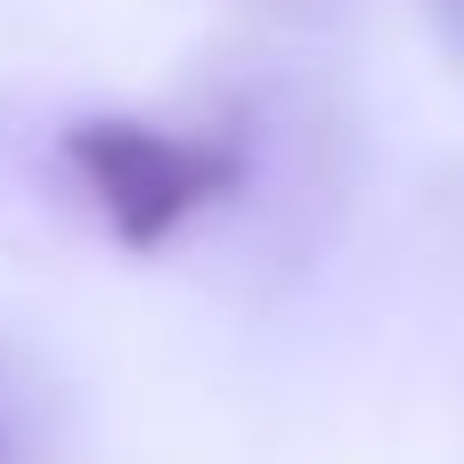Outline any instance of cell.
I'll use <instances>...</instances> for the list:
<instances>
[{"label":"cell","instance_id":"cell-2","mask_svg":"<svg viewBox=\"0 0 464 464\" xmlns=\"http://www.w3.org/2000/svg\"><path fill=\"white\" fill-rule=\"evenodd\" d=\"M424 8H432V33L449 41V57L464 65V0H424Z\"/></svg>","mask_w":464,"mask_h":464},{"label":"cell","instance_id":"cell-1","mask_svg":"<svg viewBox=\"0 0 464 464\" xmlns=\"http://www.w3.org/2000/svg\"><path fill=\"white\" fill-rule=\"evenodd\" d=\"M0 464H57V400L0 343Z\"/></svg>","mask_w":464,"mask_h":464}]
</instances>
